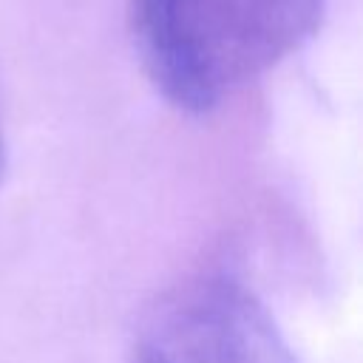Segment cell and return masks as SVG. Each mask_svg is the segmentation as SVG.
<instances>
[{
    "instance_id": "obj_2",
    "label": "cell",
    "mask_w": 363,
    "mask_h": 363,
    "mask_svg": "<svg viewBox=\"0 0 363 363\" xmlns=\"http://www.w3.org/2000/svg\"><path fill=\"white\" fill-rule=\"evenodd\" d=\"M221 82L261 77L320 28L326 0H193Z\"/></svg>"
},
{
    "instance_id": "obj_4",
    "label": "cell",
    "mask_w": 363,
    "mask_h": 363,
    "mask_svg": "<svg viewBox=\"0 0 363 363\" xmlns=\"http://www.w3.org/2000/svg\"><path fill=\"white\" fill-rule=\"evenodd\" d=\"M6 173V139H3V125H0V182Z\"/></svg>"
},
{
    "instance_id": "obj_1",
    "label": "cell",
    "mask_w": 363,
    "mask_h": 363,
    "mask_svg": "<svg viewBox=\"0 0 363 363\" xmlns=\"http://www.w3.org/2000/svg\"><path fill=\"white\" fill-rule=\"evenodd\" d=\"M128 363H298L267 306L230 275H196L139 318Z\"/></svg>"
},
{
    "instance_id": "obj_3",
    "label": "cell",
    "mask_w": 363,
    "mask_h": 363,
    "mask_svg": "<svg viewBox=\"0 0 363 363\" xmlns=\"http://www.w3.org/2000/svg\"><path fill=\"white\" fill-rule=\"evenodd\" d=\"M133 48L156 94L187 116L218 108L221 82L193 0H128Z\"/></svg>"
}]
</instances>
